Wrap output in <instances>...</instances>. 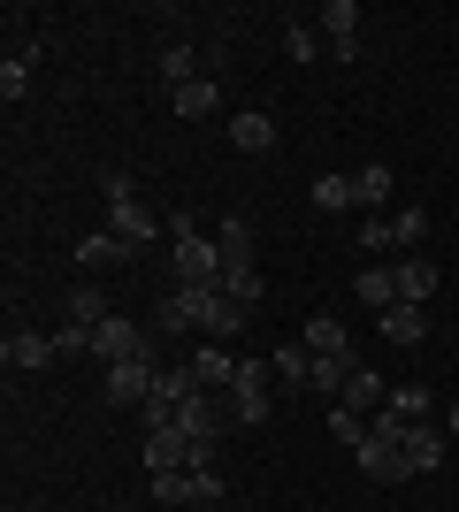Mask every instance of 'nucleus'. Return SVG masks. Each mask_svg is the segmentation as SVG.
Wrapping results in <instances>:
<instances>
[{"mask_svg": "<svg viewBox=\"0 0 459 512\" xmlns=\"http://www.w3.org/2000/svg\"><path fill=\"white\" fill-rule=\"evenodd\" d=\"M100 199H108V230L123 237L131 253H146V245H153V230H169V222H153V214L138 207V184H131L123 169H108V176H100Z\"/></svg>", "mask_w": 459, "mask_h": 512, "instance_id": "obj_1", "label": "nucleus"}, {"mask_svg": "<svg viewBox=\"0 0 459 512\" xmlns=\"http://www.w3.org/2000/svg\"><path fill=\"white\" fill-rule=\"evenodd\" d=\"M153 505H161V512L222 505V474H215V459H192V467H176V474H153Z\"/></svg>", "mask_w": 459, "mask_h": 512, "instance_id": "obj_2", "label": "nucleus"}, {"mask_svg": "<svg viewBox=\"0 0 459 512\" xmlns=\"http://www.w3.org/2000/svg\"><path fill=\"white\" fill-rule=\"evenodd\" d=\"M276 360H238V383L222 390V406H230V421L238 428H261L268 413H276Z\"/></svg>", "mask_w": 459, "mask_h": 512, "instance_id": "obj_3", "label": "nucleus"}, {"mask_svg": "<svg viewBox=\"0 0 459 512\" xmlns=\"http://www.w3.org/2000/svg\"><path fill=\"white\" fill-rule=\"evenodd\" d=\"M169 276L184 283V291H222V253H215V237H176V245H169Z\"/></svg>", "mask_w": 459, "mask_h": 512, "instance_id": "obj_4", "label": "nucleus"}, {"mask_svg": "<svg viewBox=\"0 0 459 512\" xmlns=\"http://www.w3.org/2000/svg\"><path fill=\"white\" fill-rule=\"evenodd\" d=\"M92 360H100V367H123V360H153V329H138V321L108 314L100 329H92Z\"/></svg>", "mask_w": 459, "mask_h": 512, "instance_id": "obj_5", "label": "nucleus"}, {"mask_svg": "<svg viewBox=\"0 0 459 512\" xmlns=\"http://www.w3.org/2000/svg\"><path fill=\"white\" fill-rule=\"evenodd\" d=\"M176 428L192 436L207 459H215V444H222V428H230V406H222L215 390H199V398H184V413H176Z\"/></svg>", "mask_w": 459, "mask_h": 512, "instance_id": "obj_6", "label": "nucleus"}, {"mask_svg": "<svg viewBox=\"0 0 459 512\" xmlns=\"http://www.w3.org/2000/svg\"><path fill=\"white\" fill-rule=\"evenodd\" d=\"M0 360H8V375H46V367L62 360V344L46 337V329H8V344H0Z\"/></svg>", "mask_w": 459, "mask_h": 512, "instance_id": "obj_7", "label": "nucleus"}, {"mask_svg": "<svg viewBox=\"0 0 459 512\" xmlns=\"http://www.w3.org/2000/svg\"><path fill=\"white\" fill-rule=\"evenodd\" d=\"M138 459H146V474H176V467H192V459H207V451L169 421V428H146V451H138Z\"/></svg>", "mask_w": 459, "mask_h": 512, "instance_id": "obj_8", "label": "nucleus"}, {"mask_svg": "<svg viewBox=\"0 0 459 512\" xmlns=\"http://www.w3.org/2000/svg\"><path fill=\"white\" fill-rule=\"evenodd\" d=\"M153 375H161V360H123V367L100 375V398H108V406H146V398H153Z\"/></svg>", "mask_w": 459, "mask_h": 512, "instance_id": "obj_9", "label": "nucleus"}, {"mask_svg": "<svg viewBox=\"0 0 459 512\" xmlns=\"http://www.w3.org/2000/svg\"><path fill=\"white\" fill-rule=\"evenodd\" d=\"M299 344L314 352V360H360V344H352V329L337 314H306L299 321Z\"/></svg>", "mask_w": 459, "mask_h": 512, "instance_id": "obj_10", "label": "nucleus"}, {"mask_svg": "<svg viewBox=\"0 0 459 512\" xmlns=\"http://www.w3.org/2000/svg\"><path fill=\"white\" fill-rule=\"evenodd\" d=\"M230 146L268 161V153H276V115H268V107H238V115H230Z\"/></svg>", "mask_w": 459, "mask_h": 512, "instance_id": "obj_11", "label": "nucleus"}, {"mask_svg": "<svg viewBox=\"0 0 459 512\" xmlns=\"http://www.w3.org/2000/svg\"><path fill=\"white\" fill-rule=\"evenodd\" d=\"M245 329V306H230L222 291H199V337L207 344H230Z\"/></svg>", "mask_w": 459, "mask_h": 512, "instance_id": "obj_12", "label": "nucleus"}, {"mask_svg": "<svg viewBox=\"0 0 459 512\" xmlns=\"http://www.w3.org/2000/svg\"><path fill=\"white\" fill-rule=\"evenodd\" d=\"M337 406H345V413H368V421H375V413L391 406V383H383V375H375V367L360 360V367H352V383H345V398H337Z\"/></svg>", "mask_w": 459, "mask_h": 512, "instance_id": "obj_13", "label": "nucleus"}, {"mask_svg": "<svg viewBox=\"0 0 459 512\" xmlns=\"http://www.w3.org/2000/svg\"><path fill=\"white\" fill-rule=\"evenodd\" d=\"M437 467H444V428L414 421V428H406V474H437Z\"/></svg>", "mask_w": 459, "mask_h": 512, "instance_id": "obj_14", "label": "nucleus"}, {"mask_svg": "<svg viewBox=\"0 0 459 512\" xmlns=\"http://www.w3.org/2000/svg\"><path fill=\"white\" fill-rule=\"evenodd\" d=\"M429 299H437V260L406 253L398 260V306H429Z\"/></svg>", "mask_w": 459, "mask_h": 512, "instance_id": "obj_15", "label": "nucleus"}, {"mask_svg": "<svg viewBox=\"0 0 459 512\" xmlns=\"http://www.w3.org/2000/svg\"><path fill=\"white\" fill-rule=\"evenodd\" d=\"M184 329H199V291L176 283L169 299H161V314H153V337H184Z\"/></svg>", "mask_w": 459, "mask_h": 512, "instance_id": "obj_16", "label": "nucleus"}, {"mask_svg": "<svg viewBox=\"0 0 459 512\" xmlns=\"http://www.w3.org/2000/svg\"><path fill=\"white\" fill-rule=\"evenodd\" d=\"M215 253H222V276H238V268H261V260H253V230H245L238 214H230V222L215 230Z\"/></svg>", "mask_w": 459, "mask_h": 512, "instance_id": "obj_17", "label": "nucleus"}, {"mask_svg": "<svg viewBox=\"0 0 459 512\" xmlns=\"http://www.w3.org/2000/svg\"><path fill=\"white\" fill-rule=\"evenodd\" d=\"M192 375H199V390H230V383H238L230 344H199V352H192Z\"/></svg>", "mask_w": 459, "mask_h": 512, "instance_id": "obj_18", "label": "nucleus"}, {"mask_svg": "<svg viewBox=\"0 0 459 512\" xmlns=\"http://www.w3.org/2000/svg\"><path fill=\"white\" fill-rule=\"evenodd\" d=\"M352 291H360V306H368V314H391V306H398V268H360V276H352Z\"/></svg>", "mask_w": 459, "mask_h": 512, "instance_id": "obj_19", "label": "nucleus"}, {"mask_svg": "<svg viewBox=\"0 0 459 512\" xmlns=\"http://www.w3.org/2000/svg\"><path fill=\"white\" fill-rule=\"evenodd\" d=\"M352 459H360V474H368V482H406V451H391V444H360L352 451Z\"/></svg>", "mask_w": 459, "mask_h": 512, "instance_id": "obj_20", "label": "nucleus"}, {"mask_svg": "<svg viewBox=\"0 0 459 512\" xmlns=\"http://www.w3.org/2000/svg\"><path fill=\"white\" fill-rule=\"evenodd\" d=\"M383 337H391L398 352H414V344L429 337V314H421V306H391V314H383Z\"/></svg>", "mask_w": 459, "mask_h": 512, "instance_id": "obj_21", "label": "nucleus"}, {"mask_svg": "<svg viewBox=\"0 0 459 512\" xmlns=\"http://www.w3.org/2000/svg\"><path fill=\"white\" fill-rule=\"evenodd\" d=\"M391 413L398 421H437V390L429 383H391Z\"/></svg>", "mask_w": 459, "mask_h": 512, "instance_id": "obj_22", "label": "nucleus"}, {"mask_svg": "<svg viewBox=\"0 0 459 512\" xmlns=\"http://www.w3.org/2000/svg\"><path fill=\"white\" fill-rule=\"evenodd\" d=\"M268 360H276V383L306 390V375H314V352H306L299 337H291V344H276V352H268Z\"/></svg>", "mask_w": 459, "mask_h": 512, "instance_id": "obj_23", "label": "nucleus"}, {"mask_svg": "<svg viewBox=\"0 0 459 512\" xmlns=\"http://www.w3.org/2000/svg\"><path fill=\"white\" fill-rule=\"evenodd\" d=\"M108 260H138V253H131L115 230H92L85 245H77V268H108Z\"/></svg>", "mask_w": 459, "mask_h": 512, "instance_id": "obj_24", "label": "nucleus"}, {"mask_svg": "<svg viewBox=\"0 0 459 512\" xmlns=\"http://www.w3.org/2000/svg\"><path fill=\"white\" fill-rule=\"evenodd\" d=\"M383 199H391V169H383V161L352 169V207H383Z\"/></svg>", "mask_w": 459, "mask_h": 512, "instance_id": "obj_25", "label": "nucleus"}, {"mask_svg": "<svg viewBox=\"0 0 459 512\" xmlns=\"http://www.w3.org/2000/svg\"><path fill=\"white\" fill-rule=\"evenodd\" d=\"M100 321H108V291L77 283V291H69V329H100Z\"/></svg>", "mask_w": 459, "mask_h": 512, "instance_id": "obj_26", "label": "nucleus"}, {"mask_svg": "<svg viewBox=\"0 0 459 512\" xmlns=\"http://www.w3.org/2000/svg\"><path fill=\"white\" fill-rule=\"evenodd\" d=\"M322 31H329V46H352V39H360V0H329Z\"/></svg>", "mask_w": 459, "mask_h": 512, "instance_id": "obj_27", "label": "nucleus"}, {"mask_svg": "<svg viewBox=\"0 0 459 512\" xmlns=\"http://www.w3.org/2000/svg\"><path fill=\"white\" fill-rule=\"evenodd\" d=\"M222 299H230V306H245V314H253V306L268 299V276H261V268H238V276H222Z\"/></svg>", "mask_w": 459, "mask_h": 512, "instance_id": "obj_28", "label": "nucleus"}, {"mask_svg": "<svg viewBox=\"0 0 459 512\" xmlns=\"http://www.w3.org/2000/svg\"><path fill=\"white\" fill-rule=\"evenodd\" d=\"M161 77H169V92H184V85L199 77V54H192L184 39H169V46H161Z\"/></svg>", "mask_w": 459, "mask_h": 512, "instance_id": "obj_29", "label": "nucleus"}, {"mask_svg": "<svg viewBox=\"0 0 459 512\" xmlns=\"http://www.w3.org/2000/svg\"><path fill=\"white\" fill-rule=\"evenodd\" d=\"M169 100H176V115H184V123H199V115H215V107H222V92L207 85V77H192V85L169 92Z\"/></svg>", "mask_w": 459, "mask_h": 512, "instance_id": "obj_30", "label": "nucleus"}, {"mask_svg": "<svg viewBox=\"0 0 459 512\" xmlns=\"http://www.w3.org/2000/svg\"><path fill=\"white\" fill-rule=\"evenodd\" d=\"M31 54H39V46H23V54H8V62H0V100H8V107L31 92Z\"/></svg>", "mask_w": 459, "mask_h": 512, "instance_id": "obj_31", "label": "nucleus"}, {"mask_svg": "<svg viewBox=\"0 0 459 512\" xmlns=\"http://www.w3.org/2000/svg\"><path fill=\"white\" fill-rule=\"evenodd\" d=\"M421 237H429V214H421V207H398L391 214V245H398V253H421Z\"/></svg>", "mask_w": 459, "mask_h": 512, "instance_id": "obj_32", "label": "nucleus"}, {"mask_svg": "<svg viewBox=\"0 0 459 512\" xmlns=\"http://www.w3.org/2000/svg\"><path fill=\"white\" fill-rule=\"evenodd\" d=\"M329 436H337V444H368V413H345V406H329Z\"/></svg>", "mask_w": 459, "mask_h": 512, "instance_id": "obj_33", "label": "nucleus"}, {"mask_svg": "<svg viewBox=\"0 0 459 512\" xmlns=\"http://www.w3.org/2000/svg\"><path fill=\"white\" fill-rule=\"evenodd\" d=\"M314 207H322V214L352 207V176H314Z\"/></svg>", "mask_w": 459, "mask_h": 512, "instance_id": "obj_34", "label": "nucleus"}, {"mask_svg": "<svg viewBox=\"0 0 459 512\" xmlns=\"http://www.w3.org/2000/svg\"><path fill=\"white\" fill-rule=\"evenodd\" d=\"M284 54H291V62H314V54H322L314 23H284Z\"/></svg>", "mask_w": 459, "mask_h": 512, "instance_id": "obj_35", "label": "nucleus"}, {"mask_svg": "<svg viewBox=\"0 0 459 512\" xmlns=\"http://www.w3.org/2000/svg\"><path fill=\"white\" fill-rule=\"evenodd\" d=\"M406 428H414V421H398V413L383 406V413L368 421V436H375V444H391V451H406Z\"/></svg>", "mask_w": 459, "mask_h": 512, "instance_id": "obj_36", "label": "nucleus"}, {"mask_svg": "<svg viewBox=\"0 0 459 512\" xmlns=\"http://www.w3.org/2000/svg\"><path fill=\"white\" fill-rule=\"evenodd\" d=\"M360 245H368V253H398L391 245V214H368V222H360Z\"/></svg>", "mask_w": 459, "mask_h": 512, "instance_id": "obj_37", "label": "nucleus"}, {"mask_svg": "<svg viewBox=\"0 0 459 512\" xmlns=\"http://www.w3.org/2000/svg\"><path fill=\"white\" fill-rule=\"evenodd\" d=\"M444 436H452V444H459V398H452V406H444Z\"/></svg>", "mask_w": 459, "mask_h": 512, "instance_id": "obj_38", "label": "nucleus"}, {"mask_svg": "<svg viewBox=\"0 0 459 512\" xmlns=\"http://www.w3.org/2000/svg\"><path fill=\"white\" fill-rule=\"evenodd\" d=\"M192 512H215V505H192Z\"/></svg>", "mask_w": 459, "mask_h": 512, "instance_id": "obj_39", "label": "nucleus"}]
</instances>
